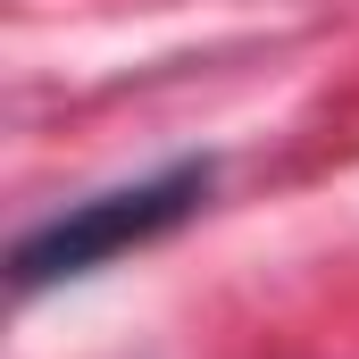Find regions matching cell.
I'll return each mask as SVG.
<instances>
[{
	"mask_svg": "<svg viewBox=\"0 0 359 359\" xmlns=\"http://www.w3.org/2000/svg\"><path fill=\"white\" fill-rule=\"evenodd\" d=\"M209 184H217V159H168L159 176H142V184H109L92 201H67L59 217H42L34 234H17V251H8L17 292H50V284L117 268L126 251L168 243L184 217H201Z\"/></svg>",
	"mask_w": 359,
	"mask_h": 359,
	"instance_id": "1",
	"label": "cell"
}]
</instances>
